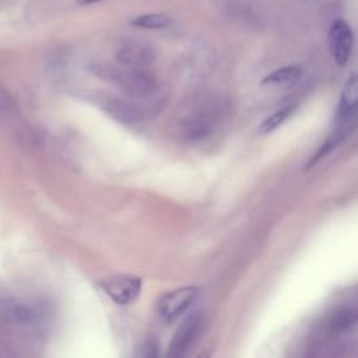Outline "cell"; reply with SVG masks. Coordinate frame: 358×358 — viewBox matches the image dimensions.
I'll return each mask as SVG.
<instances>
[{"instance_id":"cell-13","label":"cell","mask_w":358,"mask_h":358,"mask_svg":"<svg viewBox=\"0 0 358 358\" xmlns=\"http://www.w3.org/2000/svg\"><path fill=\"white\" fill-rule=\"evenodd\" d=\"M294 109H295V105H287V106L275 110L273 115H270L268 117H266L260 123V126L257 129V133L259 134H270V133H273L274 130H277L292 115Z\"/></svg>"},{"instance_id":"cell-9","label":"cell","mask_w":358,"mask_h":358,"mask_svg":"<svg viewBox=\"0 0 358 358\" xmlns=\"http://www.w3.org/2000/svg\"><path fill=\"white\" fill-rule=\"evenodd\" d=\"M301 74H302V69L299 66H295V64L284 66L271 71L268 76H266L262 80V84L263 85H291L299 80Z\"/></svg>"},{"instance_id":"cell-14","label":"cell","mask_w":358,"mask_h":358,"mask_svg":"<svg viewBox=\"0 0 358 358\" xmlns=\"http://www.w3.org/2000/svg\"><path fill=\"white\" fill-rule=\"evenodd\" d=\"M76 1L81 6H85V4H94V3H98V1H102V0H76Z\"/></svg>"},{"instance_id":"cell-12","label":"cell","mask_w":358,"mask_h":358,"mask_svg":"<svg viewBox=\"0 0 358 358\" xmlns=\"http://www.w3.org/2000/svg\"><path fill=\"white\" fill-rule=\"evenodd\" d=\"M357 323V309L355 308H345L337 310L331 320H330V330L334 334H341L352 329Z\"/></svg>"},{"instance_id":"cell-5","label":"cell","mask_w":358,"mask_h":358,"mask_svg":"<svg viewBox=\"0 0 358 358\" xmlns=\"http://www.w3.org/2000/svg\"><path fill=\"white\" fill-rule=\"evenodd\" d=\"M329 46L334 62L345 66L351 57L354 46V34L350 24L341 18L333 21L329 29Z\"/></svg>"},{"instance_id":"cell-11","label":"cell","mask_w":358,"mask_h":358,"mask_svg":"<svg viewBox=\"0 0 358 358\" xmlns=\"http://www.w3.org/2000/svg\"><path fill=\"white\" fill-rule=\"evenodd\" d=\"M130 24L143 29H162L172 24V18L162 13H150L131 18Z\"/></svg>"},{"instance_id":"cell-3","label":"cell","mask_w":358,"mask_h":358,"mask_svg":"<svg viewBox=\"0 0 358 358\" xmlns=\"http://www.w3.org/2000/svg\"><path fill=\"white\" fill-rule=\"evenodd\" d=\"M197 292H199V288L190 287V285L166 292L164 296L159 298L157 305L159 317L165 323H171L176 320L185 310H187V308L192 305V302L197 296Z\"/></svg>"},{"instance_id":"cell-10","label":"cell","mask_w":358,"mask_h":358,"mask_svg":"<svg viewBox=\"0 0 358 358\" xmlns=\"http://www.w3.org/2000/svg\"><path fill=\"white\" fill-rule=\"evenodd\" d=\"M105 109L117 120L124 123H131L140 119V110L133 108L131 105L120 101V99H108V103L105 105Z\"/></svg>"},{"instance_id":"cell-4","label":"cell","mask_w":358,"mask_h":358,"mask_svg":"<svg viewBox=\"0 0 358 358\" xmlns=\"http://www.w3.org/2000/svg\"><path fill=\"white\" fill-rule=\"evenodd\" d=\"M110 78L130 96L150 98L157 91V83L148 74L133 67L129 71H112Z\"/></svg>"},{"instance_id":"cell-6","label":"cell","mask_w":358,"mask_h":358,"mask_svg":"<svg viewBox=\"0 0 358 358\" xmlns=\"http://www.w3.org/2000/svg\"><path fill=\"white\" fill-rule=\"evenodd\" d=\"M203 327V316L201 315H192L189 316L176 330L168 350V355L171 357H180L187 352L189 348L197 340Z\"/></svg>"},{"instance_id":"cell-7","label":"cell","mask_w":358,"mask_h":358,"mask_svg":"<svg viewBox=\"0 0 358 358\" xmlns=\"http://www.w3.org/2000/svg\"><path fill=\"white\" fill-rule=\"evenodd\" d=\"M357 90H358L357 77L354 73H350L341 90V95L337 106L336 123L347 124L351 127L355 126V110H357V99H358Z\"/></svg>"},{"instance_id":"cell-1","label":"cell","mask_w":358,"mask_h":358,"mask_svg":"<svg viewBox=\"0 0 358 358\" xmlns=\"http://www.w3.org/2000/svg\"><path fill=\"white\" fill-rule=\"evenodd\" d=\"M225 113V102L221 98L207 96L190 103L180 112L173 123V133L182 141H199L210 136L220 124Z\"/></svg>"},{"instance_id":"cell-8","label":"cell","mask_w":358,"mask_h":358,"mask_svg":"<svg viewBox=\"0 0 358 358\" xmlns=\"http://www.w3.org/2000/svg\"><path fill=\"white\" fill-rule=\"evenodd\" d=\"M0 317L17 324H28L35 319L34 310L15 299H0Z\"/></svg>"},{"instance_id":"cell-2","label":"cell","mask_w":358,"mask_h":358,"mask_svg":"<svg viewBox=\"0 0 358 358\" xmlns=\"http://www.w3.org/2000/svg\"><path fill=\"white\" fill-rule=\"evenodd\" d=\"M143 281L136 275H113L103 278L98 282V287L117 305H130L133 303L141 291Z\"/></svg>"}]
</instances>
